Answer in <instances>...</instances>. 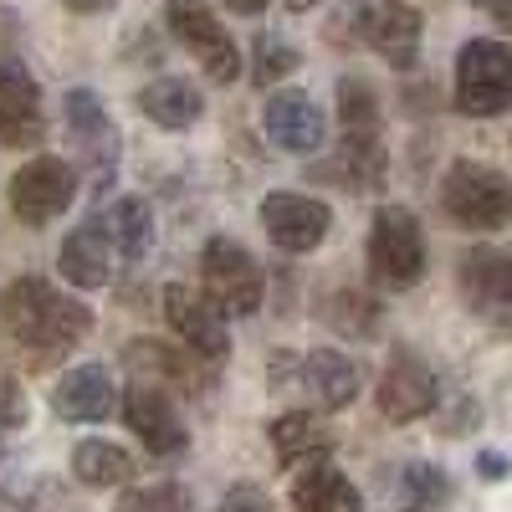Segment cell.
Segmentation results:
<instances>
[{
    "label": "cell",
    "mask_w": 512,
    "mask_h": 512,
    "mask_svg": "<svg viewBox=\"0 0 512 512\" xmlns=\"http://www.w3.org/2000/svg\"><path fill=\"white\" fill-rule=\"evenodd\" d=\"M108 262H113V241H108L103 221L77 226V231L62 241V251H57V272H62L72 287H82V292H93V287L108 282Z\"/></svg>",
    "instance_id": "20"
},
{
    "label": "cell",
    "mask_w": 512,
    "mask_h": 512,
    "mask_svg": "<svg viewBox=\"0 0 512 512\" xmlns=\"http://www.w3.org/2000/svg\"><path fill=\"white\" fill-rule=\"evenodd\" d=\"M123 420L154 456H180L185 441H190L175 400H169V390H159V384H134V390L123 395Z\"/></svg>",
    "instance_id": "15"
},
{
    "label": "cell",
    "mask_w": 512,
    "mask_h": 512,
    "mask_svg": "<svg viewBox=\"0 0 512 512\" xmlns=\"http://www.w3.org/2000/svg\"><path fill=\"white\" fill-rule=\"evenodd\" d=\"M349 21L359 26L364 47H374L390 67H400V72L415 67L425 21H420V11L410 6V0H364V6L349 11Z\"/></svg>",
    "instance_id": "9"
},
{
    "label": "cell",
    "mask_w": 512,
    "mask_h": 512,
    "mask_svg": "<svg viewBox=\"0 0 512 512\" xmlns=\"http://www.w3.org/2000/svg\"><path fill=\"white\" fill-rule=\"evenodd\" d=\"M103 231H108V241H113L118 256L139 262V256L154 246V210H149V200H144V195L113 200V210L103 216Z\"/></svg>",
    "instance_id": "24"
},
{
    "label": "cell",
    "mask_w": 512,
    "mask_h": 512,
    "mask_svg": "<svg viewBox=\"0 0 512 512\" xmlns=\"http://www.w3.org/2000/svg\"><path fill=\"white\" fill-rule=\"evenodd\" d=\"M379 303L369 292H338L333 303H328V323L338 328V333H349V338H374L379 333Z\"/></svg>",
    "instance_id": "28"
},
{
    "label": "cell",
    "mask_w": 512,
    "mask_h": 512,
    "mask_svg": "<svg viewBox=\"0 0 512 512\" xmlns=\"http://www.w3.org/2000/svg\"><path fill=\"white\" fill-rule=\"evenodd\" d=\"M0 323H6L11 344L31 354V364H52L93 333V313L47 277H16L0 297Z\"/></svg>",
    "instance_id": "1"
},
{
    "label": "cell",
    "mask_w": 512,
    "mask_h": 512,
    "mask_svg": "<svg viewBox=\"0 0 512 512\" xmlns=\"http://www.w3.org/2000/svg\"><path fill=\"white\" fill-rule=\"evenodd\" d=\"M287 11H313V6H323V0H282Z\"/></svg>",
    "instance_id": "37"
},
{
    "label": "cell",
    "mask_w": 512,
    "mask_h": 512,
    "mask_svg": "<svg viewBox=\"0 0 512 512\" xmlns=\"http://www.w3.org/2000/svg\"><path fill=\"white\" fill-rule=\"evenodd\" d=\"M67 134H72V149L82 159V175L93 180V190H108L113 169H118V128L103 113L98 93H88V88L67 93Z\"/></svg>",
    "instance_id": "11"
},
{
    "label": "cell",
    "mask_w": 512,
    "mask_h": 512,
    "mask_svg": "<svg viewBox=\"0 0 512 512\" xmlns=\"http://www.w3.org/2000/svg\"><path fill=\"white\" fill-rule=\"evenodd\" d=\"M47 134L41 118V88L21 62H0V144L11 149H31Z\"/></svg>",
    "instance_id": "16"
},
{
    "label": "cell",
    "mask_w": 512,
    "mask_h": 512,
    "mask_svg": "<svg viewBox=\"0 0 512 512\" xmlns=\"http://www.w3.org/2000/svg\"><path fill=\"white\" fill-rule=\"evenodd\" d=\"M287 72H297V52L287 47V41H277V36L256 41V82L272 88V82H282Z\"/></svg>",
    "instance_id": "29"
},
{
    "label": "cell",
    "mask_w": 512,
    "mask_h": 512,
    "mask_svg": "<svg viewBox=\"0 0 512 512\" xmlns=\"http://www.w3.org/2000/svg\"><path fill=\"white\" fill-rule=\"evenodd\" d=\"M67 11H77V16H98V11H113L118 0H62Z\"/></svg>",
    "instance_id": "35"
},
{
    "label": "cell",
    "mask_w": 512,
    "mask_h": 512,
    "mask_svg": "<svg viewBox=\"0 0 512 512\" xmlns=\"http://www.w3.org/2000/svg\"><path fill=\"white\" fill-rule=\"evenodd\" d=\"M200 282H205V297L221 318H251L262 308V267L256 256L231 241V236H210L205 251H200Z\"/></svg>",
    "instance_id": "6"
},
{
    "label": "cell",
    "mask_w": 512,
    "mask_h": 512,
    "mask_svg": "<svg viewBox=\"0 0 512 512\" xmlns=\"http://www.w3.org/2000/svg\"><path fill=\"white\" fill-rule=\"evenodd\" d=\"M267 436H272V451H277V461H282V466L303 461V456L323 461V456H328V446H333L328 425H323L318 415H308V410H287V415H277Z\"/></svg>",
    "instance_id": "23"
},
{
    "label": "cell",
    "mask_w": 512,
    "mask_h": 512,
    "mask_svg": "<svg viewBox=\"0 0 512 512\" xmlns=\"http://www.w3.org/2000/svg\"><path fill=\"white\" fill-rule=\"evenodd\" d=\"M164 26L175 31V41H180V47L205 67L210 82H236V72H241V52H236L231 31L221 26V16L210 11L205 0H169Z\"/></svg>",
    "instance_id": "7"
},
{
    "label": "cell",
    "mask_w": 512,
    "mask_h": 512,
    "mask_svg": "<svg viewBox=\"0 0 512 512\" xmlns=\"http://www.w3.org/2000/svg\"><path fill=\"white\" fill-rule=\"evenodd\" d=\"M11 210H16V221L26 226H47L57 221L62 210L72 205L77 195V169L67 159H52V154H41V159H26L16 175H11Z\"/></svg>",
    "instance_id": "8"
},
{
    "label": "cell",
    "mask_w": 512,
    "mask_h": 512,
    "mask_svg": "<svg viewBox=\"0 0 512 512\" xmlns=\"http://www.w3.org/2000/svg\"><path fill=\"white\" fill-rule=\"evenodd\" d=\"M384 169H390V154H384L379 134L344 139L333 154V180H344L349 190H384Z\"/></svg>",
    "instance_id": "25"
},
{
    "label": "cell",
    "mask_w": 512,
    "mask_h": 512,
    "mask_svg": "<svg viewBox=\"0 0 512 512\" xmlns=\"http://www.w3.org/2000/svg\"><path fill=\"white\" fill-rule=\"evenodd\" d=\"M405 492L415 497V502H446V472H436V466H410L405 472Z\"/></svg>",
    "instance_id": "31"
},
{
    "label": "cell",
    "mask_w": 512,
    "mask_h": 512,
    "mask_svg": "<svg viewBox=\"0 0 512 512\" xmlns=\"http://www.w3.org/2000/svg\"><path fill=\"white\" fill-rule=\"evenodd\" d=\"M477 6H482V11H487V16L502 26V31H512V0H477Z\"/></svg>",
    "instance_id": "33"
},
{
    "label": "cell",
    "mask_w": 512,
    "mask_h": 512,
    "mask_svg": "<svg viewBox=\"0 0 512 512\" xmlns=\"http://www.w3.org/2000/svg\"><path fill=\"white\" fill-rule=\"evenodd\" d=\"M461 303L487 323H512V256L497 246H472L456 267Z\"/></svg>",
    "instance_id": "12"
},
{
    "label": "cell",
    "mask_w": 512,
    "mask_h": 512,
    "mask_svg": "<svg viewBox=\"0 0 512 512\" xmlns=\"http://www.w3.org/2000/svg\"><path fill=\"white\" fill-rule=\"evenodd\" d=\"M292 507L297 512H359V492L338 466L313 461L308 472L292 482Z\"/></svg>",
    "instance_id": "22"
},
{
    "label": "cell",
    "mask_w": 512,
    "mask_h": 512,
    "mask_svg": "<svg viewBox=\"0 0 512 512\" xmlns=\"http://www.w3.org/2000/svg\"><path fill=\"white\" fill-rule=\"evenodd\" d=\"M374 400H379V415H384V420L410 425V420H420V415H431V410H436V400H441V384H436L431 364H425L420 354L400 349L390 364H384Z\"/></svg>",
    "instance_id": "13"
},
{
    "label": "cell",
    "mask_w": 512,
    "mask_h": 512,
    "mask_svg": "<svg viewBox=\"0 0 512 512\" xmlns=\"http://www.w3.org/2000/svg\"><path fill=\"white\" fill-rule=\"evenodd\" d=\"M477 472H482V477H507V456L482 451V456H477Z\"/></svg>",
    "instance_id": "34"
},
{
    "label": "cell",
    "mask_w": 512,
    "mask_h": 512,
    "mask_svg": "<svg viewBox=\"0 0 512 512\" xmlns=\"http://www.w3.org/2000/svg\"><path fill=\"white\" fill-rule=\"evenodd\" d=\"M221 512H272V507H267V497L256 492V487H231L226 502H221Z\"/></svg>",
    "instance_id": "32"
},
{
    "label": "cell",
    "mask_w": 512,
    "mask_h": 512,
    "mask_svg": "<svg viewBox=\"0 0 512 512\" xmlns=\"http://www.w3.org/2000/svg\"><path fill=\"white\" fill-rule=\"evenodd\" d=\"M456 108L466 118H497L512 108V47L492 36L466 41L456 57Z\"/></svg>",
    "instance_id": "5"
},
{
    "label": "cell",
    "mask_w": 512,
    "mask_h": 512,
    "mask_svg": "<svg viewBox=\"0 0 512 512\" xmlns=\"http://www.w3.org/2000/svg\"><path fill=\"white\" fill-rule=\"evenodd\" d=\"M262 231L277 251H318L333 231V210L328 200H313V195H297V190H272L262 200Z\"/></svg>",
    "instance_id": "10"
},
{
    "label": "cell",
    "mask_w": 512,
    "mask_h": 512,
    "mask_svg": "<svg viewBox=\"0 0 512 512\" xmlns=\"http://www.w3.org/2000/svg\"><path fill=\"white\" fill-rule=\"evenodd\" d=\"M123 512H185V492L180 487H144V492H128Z\"/></svg>",
    "instance_id": "30"
},
{
    "label": "cell",
    "mask_w": 512,
    "mask_h": 512,
    "mask_svg": "<svg viewBox=\"0 0 512 512\" xmlns=\"http://www.w3.org/2000/svg\"><path fill=\"white\" fill-rule=\"evenodd\" d=\"M272 390L303 395L323 410H344L359 395V364L344 359L338 349H313V354H272L267 364Z\"/></svg>",
    "instance_id": "3"
},
{
    "label": "cell",
    "mask_w": 512,
    "mask_h": 512,
    "mask_svg": "<svg viewBox=\"0 0 512 512\" xmlns=\"http://www.w3.org/2000/svg\"><path fill=\"white\" fill-rule=\"evenodd\" d=\"M226 6H231L236 16H256V11H267V0H226Z\"/></svg>",
    "instance_id": "36"
},
{
    "label": "cell",
    "mask_w": 512,
    "mask_h": 512,
    "mask_svg": "<svg viewBox=\"0 0 512 512\" xmlns=\"http://www.w3.org/2000/svg\"><path fill=\"white\" fill-rule=\"evenodd\" d=\"M52 405H57L62 420H108L113 405H118V384L103 364H77L57 379Z\"/></svg>",
    "instance_id": "19"
},
{
    "label": "cell",
    "mask_w": 512,
    "mask_h": 512,
    "mask_svg": "<svg viewBox=\"0 0 512 512\" xmlns=\"http://www.w3.org/2000/svg\"><path fill=\"white\" fill-rule=\"evenodd\" d=\"M139 113L154 123V128H190V123H200V113H205V98L190 88L185 77H154V82H144L139 88Z\"/></svg>",
    "instance_id": "21"
},
{
    "label": "cell",
    "mask_w": 512,
    "mask_h": 512,
    "mask_svg": "<svg viewBox=\"0 0 512 512\" xmlns=\"http://www.w3.org/2000/svg\"><path fill=\"white\" fill-rule=\"evenodd\" d=\"M72 472L82 487H123V482H134V456H128L123 446L113 441H82L72 451Z\"/></svg>",
    "instance_id": "26"
},
{
    "label": "cell",
    "mask_w": 512,
    "mask_h": 512,
    "mask_svg": "<svg viewBox=\"0 0 512 512\" xmlns=\"http://www.w3.org/2000/svg\"><path fill=\"white\" fill-rule=\"evenodd\" d=\"M128 369L139 374V384H159V390H205V369H200V359L185 349H169V344H154V338H134V344H128Z\"/></svg>",
    "instance_id": "18"
},
{
    "label": "cell",
    "mask_w": 512,
    "mask_h": 512,
    "mask_svg": "<svg viewBox=\"0 0 512 512\" xmlns=\"http://www.w3.org/2000/svg\"><path fill=\"white\" fill-rule=\"evenodd\" d=\"M441 210L466 231H502L512 221V190L492 164L456 159L441 180Z\"/></svg>",
    "instance_id": "4"
},
{
    "label": "cell",
    "mask_w": 512,
    "mask_h": 512,
    "mask_svg": "<svg viewBox=\"0 0 512 512\" xmlns=\"http://www.w3.org/2000/svg\"><path fill=\"white\" fill-rule=\"evenodd\" d=\"M338 123H344V139H369V134H379L374 82H364V77H344V82H338Z\"/></svg>",
    "instance_id": "27"
},
{
    "label": "cell",
    "mask_w": 512,
    "mask_h": 512,
    "mask_svg": "<svg viewBox=\"0 0 512 512\" xmlns=\"http://www.w3.org/2000/svg\"><path fill=\"white\" fill-rule=\"evenodd\" d=\"M262 123H267V139L287 154H318V144H323V113L297 88L272 93L267 108H262Z\"/></svg>",
    "instance_id": "17"
},
{
    "label": "cell",
    "mask_w": 512,
    "mask_h": 512,
    "mask_svg": "<svg viewBox=\"0 0 512 512\" xmlns=\"http://www.w3.org/2000/svg\"><path fill=\"white\" fill-rule=\"evenodd\" d=\"M425 277V231L415 210L379 205L369 221V282L384 292H410Z\"/></svg>",
    "instance_id": "2"
},
{
    "label": "cell",
    "mask_w": 512,
    "mask_h": 512,
    "mask_svg": "<svg viewBox=\"0 0 512 512\" xmlns=\"http://www.w3.org/2000/svg\"><path fill=\"white\" fill-rule=\"evenodd\" d=\"M164 318L169 328L180 333V344L200 359V364H221L231 354V333H226V318L210 308V297L190 292V287H169L164 292Z\"/></svg>",
    "instance_id": "14"
}]
</instances>
